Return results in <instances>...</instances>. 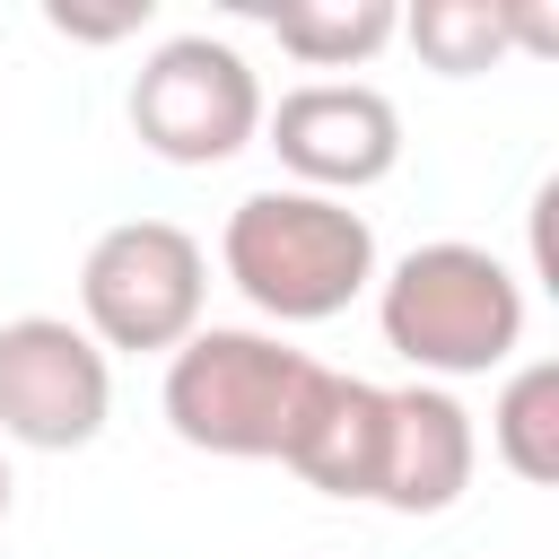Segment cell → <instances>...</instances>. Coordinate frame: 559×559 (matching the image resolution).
Listing matches in <instances>:
<instances>
[{
  "mask_svg": "<svg viewBox=\"0 0 559 559\" xmlns=\"http://www.w3.org/2000/svg\"><path fill=\"white\" fill-rule=\"evenodd\" d=\"M402 35L419 44V61H428L437 79H472V70H489V61L515 52L507 0H419V9L402 17Z\"/></svg>",
  "mask_w": 559,
  "mask_h": 559,
  "instance_id": "obj_12",
  "label": "cell"
},
{
  "mask_svg": "<svg viewBox=\"0 0 559 559\" xmlns=\"http://www.w3.org/2000/svg\"><path fill=\"white\" fill-rule=\"evenodd\" d=\"M114 419V358L70 314L0 323V437L35 454H79Z\"/></svg>",
  "mask_w": 559,
  "mask_h": 559,
  "instance_id": "obj_6",
  "label": "cell"
},
{
  "mask_svg": "<svg viewBox=\"0 0 559 559\" xmlns=\"http://www.w3.org/2000/svg\"><path fill=\"white\" fill-rule=\"evenodd\" d=\"M314 358L288 349L280 332H245V323H201L175 358H166V428L201 454H236V463H280L288 428L306 411Z\"/></svg>",
  "mask_w": 559,
  "mask_h": 559,
  "instance_id": "obj_3",
  "label": "cell"
},
{
  "mask_svg": "<svg viewBox=\"0 0 559 559\" xmlns=\"http://www.w3.org/2000/svg\"><path fill=\"white\" fill-rule=\"evenodd\" d=\"M44 26L52 35H79V44H114V35H140L148 26V0H122V9H70V0H52Z\"/></svg>",
  "mask_w": 559,
  "mask_h": 559,
  "instance_id": "obj_13",
  "label": "cell"
},
{
  "mask_svg": "<svg viewBox=\"0 0 559 559\" xmlns=\"http://www.w3.org/2000/svg\"><path fill=\"white\" fill-rule=\"evenodd\" d=\"M131 131L166 166H227L262 131V79L218 35H166L131 70Z\"/></svg>",
  "mask_w": 559,
  "mask_h": 559,
  "instance_id": "obj_5",
  "label": "cell"
},
{
  "mask_svg": "<svg viewBox=\"0 0 559 559\" xmlns=\"http://www.w3.org/2000/svg\"><path fill=\"white\" fill-rule=\"evenodd\" d=\"M201 306H210V253L192 227L175 218H122L87 245L79 262V332L114 358H148V349H183L201 332Z\"/></svg>",
  "mask_w": 559,
  "mask_h": 559,
  "instance_id": "obj_4",
  "label": "cell"
},
{
  "mask_svg": "<svg viewBox=\"0 0 559 559\" xmlns=\"http://www.w3.org/2000/svg\"><path fill=\"white\" fill-rule=\"evenodd\" d=\"M218 262L227 280L271 314V323H332L349 297H367L376 280V227L349 201L271 183L245 192L218 227Z\"/></svg>",
  "mask_w": 559,
  "mask_h": 559,
  "instance_id": "obj_2",
  "label": "cell"
},
{
  "mask_svg": "<svg viewBox=\"0 0 559 559\" xmlns=\"http://www.w3.org/2000/svg\"><path fill=\"white\" fill-rule=\"evenodd\" d=\"M489 454L515 480H533V489L559 480V358H524L498 384V402H489Z\"/></svg>",
  "mask_w": 559,
  "mask_h": 559,
  "instance_id": "obj_11",
  "label": "cell"
},
{
  "mask_svg": "<svg viewBox=\"0 0 559 559\" xmlns=\"http://www.w3.org/2000/svg\"><path fill=\"white\" fill-rule=\"evenodd\" d=\"M376 454H384V384L341 376V367H314L306 411H297L280 463L306 489H323V498H376Z\"/></svg>",
  "mask_w": 559,
  "mask_h": 559,
  "instance_id": "obj_9",
  "label": "cell"
},
{
  "mask_svg": "<svg viewBox=\"0 0 559 559\" xmlns=\"http://www.w3.org/2000/svg\"><path fill=\"white\" fill-rule=\"evenodd\" d=\"M0 515H9V454H0Z\"/></svg>",
  "mask_w": 559,
  "mask_h": 559,
  "instance_id": "obj_14",
  "label": "cell"
},
{
  "mask_svg": "<svg viewBox=\"0 0 559 559\" xmlns=\"http://www.w3.org/2000/svg\"><path fill=\"white\" fill-rule=\"evenodd\" d=\"M262 131L297 175V192H323V201H349L402 166V114L367 79H306L280 105H262Z\"/></svg>",
  "mask_w": 559,
  "mask_h": 559,
  "instance_id": "obj_7",
  "label": "cell"
},
{
  "mask_svg": "<svg viewBox=\"0 0 559 559\" xmlns=\"http://www.w3.org/2000/svg\"><path fill=\"white\" fill-rule=\"evenodd\" d=\"M376 323H384V349L419 367V384L489 376L524 341V280L489 245L437 236L376 280Z\"/></svg>",
  "mask_w": 559,
  "mask_h": 559,
  "instance_id": "obj_1",
  "label": "cell"
},
{
  "mask_svg": "<svg viewBox=\"0 0 559 559\" xmlns=\"http://www.w3.org/2000/svg\"><path fill=\"white\" fill-rule=\"evenodd\" d=\"M480 437L472 411L445 384H384V454H376V507L393 515H445L472 489Z\"/></svg>",
  "mask_w": 559,
  "mask_h": 559,
  "instance_id": "obj_8",
  "label": "cell"
},
{
  "mask_svg": "<svg viewBox=\"0 0 559 559\" xmlns=\"http://www.w3.org/2000/svg\"><path fill=\"white\" fill-rule=\"evenodd\" d=\"M262 26L306 70H358L402 35V9L393 0H280V9H262Z\"/></svg>",
  "mask_w": 559,
  "mask_h": 559,
  "instance_id": "obj_10",
  "label": "cell"
}]
</instances>
